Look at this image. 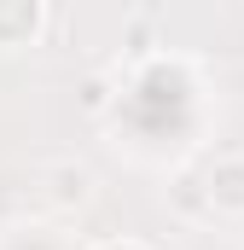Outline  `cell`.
Returning <instances> with one entry per match:
<instances>
[{
    "instance_id": "3957f363",
    "label": "cell",
    "mask_w": 244,
    "mask_h": 250,
    "mask_svg": "<svg viewBox=\"0 0 244 250\" xmlns=\"http://www.w3.org/2000/svg\"><path fill=\"white\" fill-rule=\"evenodd\" d=\"M53 12L47 0H0V53H18V47H35L47 35Z\"/></svg>"
},
{
    "instance_id": "6da1fadb",
    "label": "cell",
    "mask_w": 244,
    "mask_h": 250,
    "mask_svg": "<svg viewBox=\"0 0 244 250\" xmlns=\"http://www.w3.org/2000/svg\"><path fill=\"white\" fill-rule=\"evenodd\" d=\"M35 198H41L53 215H76V209H87V204H93V175H87L81 163H47V169H41Z\"/></svg>"
},
{
    "instance_id": "7a4b0ae2",
    "label": "cell",
    "mask_w": 244,
    "mask_h": 250,
    "mask_svg": "<svg viewBox=\"0 0 244 250\" xmlns=\"http://www.w3.org/2000/svg\"><path fill=\"white\" fill-rule=\"evenodd\" d=\"M203 204L215 215H233L244 221V151H227L203 169Z\"/></svg>"
},
{
    "instance_id": "5b68a950",
    "label": "cell",
    "mask_w": 244,
    "mask_h": 250,
    "mask_svg": "<svg viewBox=\"0 0 244 250\" xmlns=\"http://www.w3.org/2000/svg\"><path fill=\"white\" fill-rule=\"evenodd\" d=\"M87 250H151L145 239H99V245H87Z\"/></svg>"
},
{
    "instance_id": "277c9868",
    "label": "cell",
    "mask_w": 244,
    "mask_h": 250,
    "mask_svg": "<svg viewBox=\"0 0 244 250\" xmlns=\"http://www.w3.org/2000/svg\"><path fill=\"white\" fill-rule=\"evenodd\" d=\"M81 105H87V111H105V105H111V87H105V76H93V82L81 87Z\"/></svg>"
}]
</instances>
